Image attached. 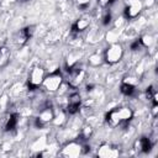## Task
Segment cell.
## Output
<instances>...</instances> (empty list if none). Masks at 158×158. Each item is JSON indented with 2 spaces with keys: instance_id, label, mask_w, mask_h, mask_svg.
<instances>
[{
  "instance_id": "cell-1",
  "label": "cell",
  "mask_w": 158,
  "mask_h": 158,
  "mask_svg": "<svg viewBox=\"0 0 158 158\" xmlns=\"http://www.w3.org/2000/svg\"><path fill=\"white\" fill-rule=\"evenodd\" d=\"M88 151V146H85L81 141H69L67 142L60 152H59V156L62 157H65V158H75V157H79L81 156L83 153H85Z\"/></svg>"
},
{
  "instance_id": "cell-2",
  "label": "cell",
  "mask_w": 158,
  "mask_h": 158,
  "mask_svg": "<svg viewBox=\"0 0 158 158\" xmlns=\"http://www.w3.org/2000/svg\"><path fill=\"white\" fill-rule=\"evenodd\" d=\"M122 57H123V47L118 42L110 43V46L104 52V62L109 64L118 63L122 59Z\"/></svg>"
},
{
  "instance_id": "cell-3",
  "label": "cell",
  "mask_w": 158,
  "mask_h": 158,
  "mask_svg": "<svg viewBox=\"0 0 158 158\" xmlns=\"http://www.w3.org/2000/svg\"><path fill=\"white\" fill-rule=\"evenodd\" d=\"M63 84V75L62 73L59 72V69L54 70V72H51L48 75L44 77V80L42 83V86L49 91V93H56L59 90V88L62 86Z\"/></svg>"
},
{
  "instance_id": "cell-4",
  "label": "cell",
  "mask_w": 158,
  "mask_h": 158,
  "mask_svg": "<svg viewBox=\"0 0 158 158\" xmlns=\"http://www.w3.org/2000/svg\"><path fill=\"white\" fill-rule=\"evenodd\" d=\"M44 77H46V72L42 67H40V65L33 67L31 69V72L28 73V77H27V88L30 90L38 89L40 86H42Z\"/></svg>"
},
{
  "instance_id": "cell-5",
  "label": "cell",
  "mask_w": 158,
  "mask_h": 158,
  "mask_svg": "<svg viewBox=\"0 0 158 158\" xmlns=\"http://www.w3.org/2000/svg\"><path fill=\"white\" fill-rule=\"evenodd\" d=\"M85 79V70L80 68L79 65L72 68L68 70V85L69 88L77 89L79 88Z\"/></svg>"
},
{
  "instance_id": "cell-6",
  "label": "cell",
  "mask_w": 158,
  "mask_h": 158,
  "mask_svg": "<svg viewBox=\"0 0 158 158\" xmlns=\"http://www.w3.org/2000/svg\"><path fill=\"white\" fill-rule=\"evenodd\" d=\"M143 1L142 0H131L127 1V5L123 9V16L126 20H135L139 16L143 10Z\"/></svg>"
},
{
  "instance_id": "cell-7",
  "label": "cell",
  "mask_w": 158,
  "mask_h": 158,
  "mask_svg": "<svg viewBox=\"0 0 158 158\" xmlns=\"http://www.w3.org/2000/svg\"><path fill=\"white\" fill-rule=\"evenodd\" d=\"M96 156L100 158H116L120 156V148L111 143H102L99 146Z\"/></svg>"
},
{
  "instance_id": "cell-8",
  "label": "cell",
  "mask_w": 158,
  "mask_h": 158,
  "mask_svg": "<svg viewBox=\"0 0 158 158\" xmlns=\"http://www.w3.org/2000/svg\"><path fill=\"white\" fill-rule=\"evenodd\" d=\"M53 117H54V111H53V109L49 107V106L44 107V109L38 114V116L35 118L36 127L42 128V127L47 126L48 123H51V122L53 121Z\"/></svg>"
},
{
  "instance_id": "cell-9",
  "label": "cell",
  "mask_w": 158,
  "mask_h": 158,
  "mask_svg": "<svg viewBox=\"0 0 158 158\" xmlns=\"http://www.w3.org/2000/svg\"><path fill=\"white\" fill-rule=\"evenodd\" d=\"M81 106V98L78 93H73L69 95L68 98V102H67V112L69 115H75L77 112H79Z\"/></svg>"
},
{
  "instance_id": "cell-10",
  "label": "cell",
  "mask_w": 158,
  "mask_h": 158,
  "mask_svg": "<svg viewBox=\"0 0 158 158\" xmlns=\"http://www.w3.org/2000/svg\"><path fill=\"white\" fill-rule=\"evenodd\" d=\"M33 32H35V26H27V27L20 30L16 33V36H15V43L17 46H20V47L23 46V44H26L27 41L32 37Z\"/></svg>"
},
{
  "instance_id": "cell-11",
  "label": "cell",
  "mask_w": 158,
  "mask_h": 158,
  "mask_svg": "<svg viewBox=\"0 0 158 158\" xmlns=\"http://www.w3.org/2000/svg\"><path fill=\"white\" fill-rule=\"evenodd\" d=\"M47 146H48V141H47V138H46L44 136H42V137L36 138V139L31 143L30 151H31L32 153H35L36 156H40V154L47 148Z\"/></svg>"
},
{
  "instance_id": "cell-12",
  "label": "cell",
  "mask_w": 158,
  "mask_h": 158,
  "mask_svg": "<svg viewBox=\"0 0 158 158\" xmlns=\"http://www.w3.org/2000/svg\"><path fill=\"white\" fill-rule=\"evenodd\" d=\"M152 147H153V142L151 141L149 137H146V136L139 137L135 142V148L138 152H142V153H148L152 149Z\"/></svg>"
},
{
  "instance_id": "cell-13",
  "label": "cell",
  "mask_w": 158,
  "mask_h": 158,
  "mask_svg": "<svg viewBox=\"0 0 158 158\" xmlns=\"http://www.w3.org/2000/svg\"><path fill=\"white\" fill-rule=\"evenodd\" d=\"M89 26H90V17L89 16H80L73 23L72 31L75 33H80V32H84Z\"/></svg>"
},
{
  "instance_id": "cell-14",
  "label": "cell",
  "mask_w": 158,
  "mask_h": 158,
  "mask_svg": "<svg viewBox=\"0 0 158 158\" xmlns=\"http://www.w3.org/2000/svg\"><path fill=\"white\" fill-rule=\"evenodd\" d=\"M117 111H118V115H120L122 125H127L133 118V110L131 107H128V106L117 107Z\"/></svg>"
},
{
  "instance_id": "cell-15",
  "label": "cell",
  "mask_w": 158,
  "mask_h": 158,
  "mask_svg": "<svg viewBox=\"0 0 158 158\" xmlns=\"http://www.w3.org/2000/svg\"><path fill=\"white\" fill-rule=\"evenodd\" d=\"M106 122L111 127H117V126H121L122 125L121 118H120V115H118V111H117V107L112 109L111 111H109L106 114Z\"/></svg>"
},
{
  "instance_id": "cell-16",
  "label": "cell",
  "mask_w": 158,
  "mask_h": 158,
  "mask_svg": "<svg viewBox=\"0 0 158 158\" xmlns=\"http://www.w3.org/2000/svg\"><path fill=\"white\" fill-rule=\"evenodd\" d=\"M79 60H80V53L79 52H70L65 59V67H67V70L77 67L79 64Z\"/></svg>"
},
{
  "instance_id": "cell-17",
  "label": "cell",
  "mask_w": 158,
  "mask_h": 158,
  "mask_svg": "<svg viewBox=\"0 0 158 158\" xmlns=\"http://www.w3.org/2000/svg\"><path fill=\"white\" fill-rule=\"evenodd\" d=\"M67 111H59L58 114H54V117H53V121H52V123L54 125V126H57V127H63L65 123H67V121H68V118H67Z\"/></svg>"
},
{
  "instance_id": "cell-18",
  "label": "cell",
  "mask_w": 158,
  "mask_h": 158,
  "mask_svg": "<svg viewBox=\"0 0 158 158\" xmlns=\"http://www.w3.org/2000/svg\"><path fill=\"white\" fill-rule=\"evenodd\" d=\"M10 57H11V52L7 47H1L0 48V69L5 68L9 62H10Z\"/></svg>"
},
{
  "instance_id": "cell-19",
  "label": "cell",
  "mask_w": 158,
  "mask_h": 158,
  "mask_svg": "<svg viewBox=\"0 0 158 158\" xmlns=\"http://www.w3.org/2000/svg\"><path fill=\"white\" fill-rule=\"evenodd\" d=\"M17 115L16 114H9L7 117H6V121H5V130L6 131H12L16 128L17 126Z\"/></svg>"
},
{
  "instance_id": "cell-20",
  "label": "cell",
  "mask_w": 158,
  "mask_h": 158,
  "mask_svg": "<svg viewBox=\"0 0 158 158\" xmlns=\"http://www.w3.org/2000/svg\"><path fill=\"white\" fill-rule=\"evenodd\" d=\"M93 133H94V130H93L91 125L85 123V125L81 126L80 132H79V136H80L81 141H88V139H90V137L93 136Z\"/></svg>"
},
{
  "instance_id": "cell-21",
  "label": "cell",
  "mask_w": 158,
  "mask_h": 158,
  "mask_svg": "<svg viewBox=\"0 0 158 158\" xmlns=\"http://www.w3.org/2000/svg\"><path fill=\"white\" fill-rule=\"evenodd\" d=\"M102 62H104V54L100 53H93L88 58V63L91 67H99L102 64Z\"/></svg>"
},
{
  "instance_id": "cell-22",
  "label": "cell",
  "mask_w": 158,
  "mask_h": 158,
  "mask_svg": "<svg viewBox=\"0 0 158 158\" xmlns=\"http://www.w3.org/2000/svg\"><path fill=\"white\" fill-rule=\"evenodd\" d=\"M138 40H139L141 46H142V47H146V48H149V47L153 46V43H154V36L151 35V33H144V35H142Z\"/></svg>"
},
{
  "instance_id": "cell-23",
  "label": "cell",
  "mask_w": 158,
  "mask_h": 158,
  "mask_svg": "<svg viewBox=\"0 0 158 158\" xmlns=\"http://www.w3.org/2000/svg\"><path fill=\"white\" fill-rule=\"evenodd\" d=\"M120 90H121V93H122L123 95H126V96H132V95L136 93L137 86L122 81V83H121V86H120Z\"/></svg>"
},
{
  "instance_id": "cell-24",
  "label": "cell",
  "mask_w": 158,
  "mask_h": 158,
  "mask_svg": "<svg viewBox=\"0 0 158 158\" xmlns=\"http://www.w3.org/2000/svg\"><path fill=\"white\" fill-rule=\"evenodd\" d=\"M118 30L117 28H112V30H109L106 32V41L109 43H115V42H118Z\"/></svg>"
},
{
  "instance_id": "cell-25",
  "label": "cell",
  "mask_w": 158,
  "mask_h": 158,
  "mask_svg": "<svg viewBox=\"0 0 158 158\" xmlns=\"http://www.w3.org/2000/svg\"><path fill=\"white\" fill-rule=\"evenodd\" d=\"M122 81L128 83V84L135 85V86H137V85H138V78H137V77H135V75H128V77H125Z\"/></svg>"
},
{
  "instance_id": "cell-26",
  "label": "cell",
  "mask_w": 158,
  "mask_h": 158,
  "mask_svg": "<svg viewBox=\"0 0 158 158\" xmlns=\"http://www.w3.org/2000/svg\"><path fill=\"white\" fill-rule=\"evenodd\" d=\"M115 2V0H98V4L101 9H107L110 7L112 4Z\"/></svg>"
},
{
  "instance_id": "cell-27",
  "label": "cell",
  "mask_w": 158,
  "mask_h": 158,
  "mask_svg": "<svg viewBox=\"0 0 158 158\" xmlns=\"http://www.w3.org/2000/svg\"><path fill=\"white\" fill-rule=\"evenodd\" d=\"M111 19H112V15H111V11L110 10H106L104 16H102V23L104 25H109L111 22Z\"/></svg>"
},
{
  "instance_id": "cell-28",
  "label": "cell",
  "mask_w": 158,
  "mask_h": 158,
  "mask_svg": "<svg viewBox=\"0 0 158 158\" xmlns=\"http://www.w3.org/2000/svg\"><path fill=\"white\" fill-rule=\"evenodd\" d=\"M125 22H126V17H125V16H122V17H120V19H116V21H115V28L120 30V28L125 25Z\"/></svg>"
},
{
  "instance_id": "cell-29",
  "label": "cell",
  "mask_w": 158,
  "mask_h": 158,
  "mask_svg": "<svg viewBox=\"0 0 158 158\" xmlns=\"http://www.w3.org/2000/svg\"><path fill=\"white\" fill-rule=\"evenodd\" d=\"M90 2H91V0H77V4H78L80 7H86Z\"/></svg>"
},
{
  "instance_id": "cell-30",
  "label": "cell",
  "mask_w": 158,
  "mask_h": 158,
  "mask_svg": "<svg viewBox=\"0 0 158 158\" xmlns=\"http://www.w3.org/2000/svg\"><path fill=\"white\" fill-rule=\"evenodd\" d=\"M139 47H142L141 43H139V40H136L135 42L131 43V49H132V51H137Z\"/></svg>"
},
{
  "instance_id": "cell-31",
  "label": "cell",
  "mask_w": 158,
  "mask_h": 158,
  "mask_svg": "<svg viewBox=\"0 0 158 158\" xmlns=\"http://www.w3.org/2000/svg\"><path fill=\"white\" fill-rule=\"evenodd\" d=\"M4 148V151H9V149H11V143L10 142H7V143H4V146H2Z\"/></svg>"
},
{
  "instance_id": "cell-32",
  "label": "cell",
  "mask_w": 158,
  "mask_h": 158,
  "mask_svg": "<svg viewBox=\"0 0 158 158\" xmlns=\"http://www.w3.org/2000/svg\"><path fill=\"white\" fill-rule=\"evenodd\" d=\"M21 1H30V0H21Z\"/></svg>"
}]
</instances>
